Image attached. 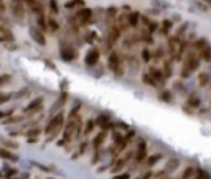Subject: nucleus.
<instances>
[{
	"mask_svg": "<svg viewBox=\"0 0 211 179\" xmlns=\"http://www.w3.org/2000/svg\"><path fill=\"white\" fill-rule=\"evenodd\" d=\"M81 125V119L78 117V105L71 110V115L68 119V123H66V128H64V133H63V140L59 141V145H64V143H70L74 136V133H78V128Z\"/></svg>",
	"mask_w": 211,
	"mask_h": 179,
	"instance_id": "obj_1",
	"label": "nucleus"
},
{
	"mask_svg": "<svg viewBox=\"0 0 211 179\" xmlns=\"http://www.w3.org/2000/svg\"><path fill=\"white\" fill-rule=\"evenodd\" d=\"M200 67V56L196 53H188L185 58L183 67H181V77H188L191 72H195Z\"/></svg>",
	"mask_w": 211,
	"mask_h": 179,
	"instance_id": "obj_2",
	"label": "nucleus"
},
{
	"mask_svg": "<svg viewBox=\"0 0 211 179\" xmlns=\"http://www.w3.org/2000/svg\"><path fill=\"white\" fill-rule=\"evenodd\" d=\"M61 127H63V112H59L48 122V125H46V140L48 141L53 140V138L58 135V132L61 130Z\"/></svg>",
	"mask_w": 211,
	"mask_h": 179,
	"instance_id": "obj_3",
	"label": "nucleus"
},
{
	"mask_svg": "<svg viewBox=\"0 0 211 179\" xmlns=\"http://www.w3.org/2000/svg\"><path fill=\"white\" fill-rule=\"evenodd\" d=\"M109 69H111L112 72H114L116 76H122L124 74V69H122V61H120V56L117 54V53H111L109 54Z\"/></svg>",
	"mask_w": 211,
	"mask_h": 179,
	"instance_id": "obj_4",
	"label": "nucleus"
},
{
	"mask_svg": "<svg viewBox=\"0 0 211 179\" xmlns=\"http://www.w3.org/2000/svg\"><path fill=\"white\" fill-rule=\"evenodd\" d=\"M195 48H196V51L200 53L201 59L211 61V46L206 43V40H198V41L195 43Z\"/></svg>",
	"mask_w": 211,
	"mask_h": 179,
	"instance_id": "obj_5",
	"label": "nucleus"
},
{
	"mask_svg": "<svg viewBox=\"0 0 211 179\" xmlns=\"http://www.w3.org/2000/svg\"><path fill=\"white\" fill-rule=\"evenodd\" d=\"M120 33H122V30H120V28L117 26V25H114V26L111 28V30H109V35H107V46H106V50H107V51L117 43V40L120 38Z\"/></svg>",
	"mask_w": 211,
	"mask_h": 179,
	"instance_id": "obj_6",
	"label": "nucleus"
},
{
	"mask_svg": "<svg viewBox=\"0 0 211 179\" xmlns=\"http://www.w3.org/2000/svg\"><path fill=\"white\" fill-rule=\"evenodd\" d=\"M12 13H13V17L18 22L23 20V17H25V5H23L22 0H12Z\"/></svg>",
	"mask_w": 211,
	"mask_h": 179,
	"instance_id": "obj_7",
	"label": "nucleus"
},
{
	"mask_svg": "<svg viewBox=\"0 0 211 179\" xmlns=\"http://www.w3.org/2000/svg\"><path fill=\"white\" fill-rule=\"evenodd\" d=\"M76 18H78V23H79V25H88V23H91L92 10H91V9H88V7H83V9L78 12Z\"/></svg>",
	"mask_w": 211,
	"mask_h": 179,
	"instance_id": "obj_8",
	"label": "nucleus"
},
{
	"mask_svg": "<svg viewBox=\"0 0 211 179\" xmlns=\"http://www.w3.org/2000/svg\"><path fill=\"white\" fill-rule=\"evenodd\" d=\"M178 48H180V41H178V36H173V38L168 40V53L173 59L177 58L178 54Z\"/></svg>",
	"mask_w": 211,
	"mask_h": 179,
	"instance_id": "obj_9",
	"label": "nucleus"
},
{
	"mask_svg": "<svg viewBox=\"0 0 211 179\" xmlns=\"http://www.w3.org/2000/svg\"><path fill=\"white\" fill-rule=\"evenodd\" d=\"M97 59H99V51H97L96 48H94V50H89V51H88L86 59H84V61H86L88 66H94V64L97 63Z\"/></svg>",
	"mask_w": 211,
	"mask_h": 179,
	"instance_id": "obj_10",
	"label": "nucleus"
},
{
	"mask_svg": "<svg viewBox=\"0 0 211 179\" xmlns=\"http://www.w3.org/2000/svg\"><path fill=\"white\" fill-rule=\"evenodd\" d=\"M145 156H147V145H145L144 141H140L139 148H137V153H135V161H137V163L144 161Z\"/></svg>",
	"mask_w": 211,
	"mask_h": 179,
	"instance_id": "obj_11",
	"label": "nucleus"
},
{
	"mask_svg": "<svg viewBox=\"0 0 211 179\" xmlns=\"http://www.w3.org/2000/svg\"><path fill=\"white\" fill-rule=\"evenodd\" d=\"M61 56H63V59L64 61H73L76 58V53H74V50H73L71 46H61Z\"/></svg>",
	"mask_w": 211,
	"mask_h": 179,
	"instance_id": "obj_12",
	"label": "nucleus"
},
{
	"mask_svg": "<svg viewBox=\"0 0 211 179\" xmlns=\"http://www.w3.org/2000/svg\"><path fill=\"white\" fill-rule=\"evenodd\" d=\"M148 74L153 77V79L157 81V82H163L167 77H165V74L160 71V69H157V67H150V71H148Z\"/></svg>",
	"mask_w": 211,
	"mask_h": 179,
	"instance_id": "obj_13",
	"label": "nucleus"
},
{
	"mask_svg": "<svg viewBox=\"0 0 211 179\" xmlns=\"http://www.w3.org/2000/svg\"><path fill=\"white\" fill-rule=\"evenodd\" d=\"M41 105H43V99H41V97H40V99H35L33 102H30V104H28L27 107H25V112H33V110H36L38 107H41Z\"/></svg>",
	"mask_w": 211,
	"mask_h": 179,
	"instance_id": "obj_14",
	"label": "nucleus"
},
{
	"mask_svg": "<svg viewBox=\"0 0 211 179\" xmlns=\"http://www.w3.org/2000/svg\"><path fill=\"white\" fill-rule=\"evenodd\" d=\"M31 36L35 38L36 43H40L41 46H45V43H46V41H45V36H43V33H41L40 30H36V28H31Z\"/></svg>",
	"mask_w": 211,
	"mask_h": 179,
	"instance_id": "obj_15",
	"label": "nucleus"
},
{
	"mask_svg": "<svg viewBox=\"0 0 211 179\" xmlns=\"http://www.w3.org/2000/svg\"><path fill=\"white\" fill-rule=\"evenodd\" d=\"M117 9L116 7H109L107 12H106V20H107V23H111L112 20H117Z\"/></svg>",
	"mask_w": 211,
	"mask_h": 179,
	"instance_id": "obj_16",
	"label": "nucleus"
},
{
	"mask_svg": "<svg viewBox=\"0 0 211 179\" xmlns=\"http://www.w3.org/2000/svg\"><path fill=\"white\" fill-rule=\"evenodd\" d=\"M0 158L9 160V161H17V156H15L13 153H10L9 150H3V148H0Z\"/></svg>",
	"mask_w": 211,
	"mask_h": 179,
	"instance_id": "obj_17",
	"label": "nucleus"
},
{
	"mask_svg": "<svg viewBox=\"0 0 211 179\" xmlns=\"http://www.w3.org/2000/svg\"><path fill=\"white\" fill-rule=\"evenodd\" d=\"M104 140H106V132H101L99 135L94 138V141H92V146H94L96 150H99V146L104 143Z\"/></svg>",
	"mask_w": 211,
	"mask_h": 179,
	"instance_id": "obj_18",
	"label": "nucleus"
},
{
	"mask_svg": "<svg viewBox=\"0 0 211 179\" xmlns=\"http://www.w3.org/2000/svg\"><path fill=\"white\" fill-rule=\"evenodd\" d=\"M142 81H144V82H145V84H148V85H150V87H157V84H158V82H157V81H155V79H153V77H152V76H150V74H148V72H145V74H144V76H142Z\"/></svg>",
	"mask_w": 211,
	"mask_h": 179,
	"instance_id": "obj_19",
	"label": "nucleus"
},
{
	"mask_svg": "<svg viewBox=\"0 0 211 179\" xmlns=\"http://www.w3.org/2000/svg\"><path fill=\"white\" fill-rule=\"evenodd\" d=\"M139 20H140V15L137 13V12H134V13L129 15V25H131V26H137V25H139Z\"/></svg>",
	"mask_w": 211,
	"mask_h": 179,
	"instance_id": "obj_20",
	"label": "nucleus"
},
{
	"mask_svg": "<svg viewBox=\"0 0 211 179\" xmlns=\"http://www.w3.org/2000/svg\"><path fill=\"white\" fill-rule=\"evenodd\" d=\"M0 36H2V38H5V40H13V36H12L10 30L5 25H0Z\"/></svg>",
	"mask_w": 211,
	"mask_h": 179,
	"instance_id": "obj_21",
	"label": "nucleus"
},
{
	"mask_svg": "<svg viewBox=\"0 0 211 179\" xmlns=\"http://www.w3.org/2000/svg\"><path fill=\"white\" fill-rule=\"evenodd\" d=\"M195 174H196V171L193 168H186L185 173L181 174V179H191V177H195Z\"/></svg>",
	"mask_w": 211,
	"mask_h": 179,
	"instance_id": "obj_22",
	"label": "nucleus"
},
{
	"mask_svg": "<svg viewBox=\"0 0 211 179\" xmlns=\"http://www.w3.org/2000/svg\"><path fill=\"white\" fill-rule=\"evenodd\" d=\"M163 74H165V77L172 76V64H170L168 61H165V63H163Z\"/></svg>",
	"mask_w": 211,
	"mask_h": 179,
	"instance_id": "obj_23",
	"label": "nucleus"
},
{
	"mask_svg": "<svg viewBox=\"0 0 211 179\" xmlns=\"http://www.w3.org/2000/svg\"><path fill=\"white\" fill-rule=\"evenodd\" d=\"M76 5H84V2L83 0H71V2L66 3V9H73V7H76Z\"/></svg>",
	"mask_w": 211,
	"mask_h": 179,
	"instance_id": "obj_24",
	"label": "nucleus"
},
{
	"mask_svg": "<svg viewBox=\"0 0 211 179\" xmlns=\"http://www.w3.org/2000/svg\"><path fill=\"white\" fill-rule=\"evenodd\" d=\"M170 26H172V23H170V22H163V25H162V35H168Z\"/></svg>",
	"mask_w": 211,
	"mask_h": 179,
	"instance_id": "obj_25",
	"label": "nucleus"
},
{
	"mask_svg": "<svg viewBox=\"0 0 211 179\" xmlns=\"http://www.w3.org/2000/svg\"><path fill=\"white\" fill-rule=\"evenodd\" d=\"M27 7H30L31 10H36L38 9V3H36V0H25Z\"/></svg>",
	"mask_w": 211,
	"mask_h": 179,
	"instance_id": "obj_26",
	"label": "nucleus"
},
{
	"mask_svg": "<svg viewBox=\"0 0 211 179\" xmlns=\"http://www.w3.org/2000/svg\"><path fill=\"white\" fill-rule=\"evenodd\" d=\"M12 81V77L9 74H3V76H0V85H3V84H9Z\"/></svg>",
	"mask_w": 211,
	"mask_h": 179,
	"instance_id": "obj_27",
	"label": "nucleus"
},
{
	"mask_svg": "<svg viewBox=\"0 0 211 179\" xmlns=\"http://www.w3.org/2000/svg\"><path fill=\"white\" fill-rule=\"evenodd\" d=\"M86 125H88V127H86V130H84V133H86V135H88V133H89V132H91L92 128L96 127V122H94V120H89Z\"/></svg>",
	"mask_w": 211,
	"mask_h": 179,
	"instance_id": "obj_28",
	"label": "nucleus"
},
{
	"mask_svg": "<svg viewBox=\"0 0 211 179\" xmlns=\"http://www.w3.org/2000/svg\"><path fill=\"white\" fill-rule=\"evenodd\" d=\"M50 9L53 13H58V2L56 0H50Z\"/></svg>",
	"mask_w": 211,
	"mask_h": 179,
	"instance_id": "obj_29",
	"label": "nucleus"
},
{
	"mask_svg": "<svg viewBox=\"0 0 211 179\" xmlns=\"http://www.w3.org/2000/svg\"><path fill=\"white\" fill-rule=\"evenodd\" d=\"M160 160V154H155V156H152V158H148V161H147V164L148 166H153L155 164V163Z\"/></svg>",
	"mask_w": 211,
	"mask_h": 179,
	"instance_id": "obj_30",
	"label": "nucleus"
},
{
	"mask_svg": "<svg viewBox=\"0 0 211 179\" xmlns=\"http://www.w3.org/2000/svg\"><path fill=\"white\" fill-rule=\"evenodd\" d=\"M188 104L193 105V107H198V105H200V99H198V97H190Z\"/></svg>",
	"mask_w": 211,
	"mask_h": 179,
	"instance_id": "obj_31",
	"label": "nucleus"
},
{
	"mask_svg": "<svg viewBox=\"0 0 211 179\" xmlns=\"http://www.w3.org/2000/svg\"><path fill=\"white\" fill-rule=\"evenodd\" d=\"M48 25H50V28H51L53 31H56V30H58V23H56V20L50 18V20H48Z\"/></svg>",
	"mask_w": 211,
	"mask_h": 179,
	"instance_id": "obj_32",
	"label": "nucleus"
},
{
	"mask_svg": "<svg viewBox=\"0 0 211 179\" xmlns=\"http://www.w3.org/2000/svg\"><path fill=\"white\" fill-rule=\"evenodd\" d=\"M142 59L147 61V63H148L150 59H152V58H150V51H148V50H144V51H142Z\"/></svg>",
	"mask_w": 211,
	"mask_h": 179,
	"instance_id": "obj_33",
	"label": "nucleus"
},
{
	"mask_svg": "<svg viewBox=\"0 0 211 179\" xmlns=\"http://www.w3.org/2000/svg\"><path fill=\"white\" fill-rule=\"evenodd\" d=\"M208 81H209V76H208V74H201V76H200V84H201V85L208 84Z\"/></svg>",
	"mask_w": 211,
	"mask_h": 179,
	"instance_id": "obj_34",
	"label": "nucleus"
},
{
	"mask_svg": "<svg viewBox=\"0 0 211 179\" xmlns=\"http://www.w3.org/2000/svg\"><path fill=\"white\" fill-rule=\"evenodd\" d=\"M96 38H97V36H96L94 33H88V35H86V41H89V43H92Z\"/></svg>",
	"mask_w": 211,
	"mask_h": 179,
	"instance_id": "obj_35",
	"label": "nucleus"
},
{
	"mask_svg": "<svg viewBox=\"0 0 211 179\" xmlns=\"http://www.w3.org/2000/svg\"><path fill=\"white\" fill-rule=\"evenodd\" d=\"M162 56H163V50H162V48H157V51H155V58H157V59H162Z\"/></svg>",
	"mask_w": 211,
	"mask_h": 179,
	"instance_id": "obj_36",
	"label": "nucleus"
},
{
	"mask_svg": "<svg viewBox=\"0 0 211 179\" xmlns=\"http://www.w3.org/2000/svg\"><path fill=\"white\" fill-rule=\"evenodd\" d=\"M13 112V110H3V112H0V119H3V117H7V115H10V113Z\"/></svg>",
	"mask_w": 211,
	"mask_h": 179,
	"instance_id": "obj_37",
	"label": "nucleus"
},
{
	"mask_svg": "<svg viewBox=\"0 0 211 179\" xmlns=\"http://www.w3.org/2000/svg\"><path fill=\"white\" fill-rule=\"evenodd\" d=\"M40 133V130H30L28 132V136H35V135H38Z\"/></svg>",
	"mask_w": 211,
	"mask_h": 179,
	"instance_id": "obj_38",
	"label": "nucleus"
},
{
	"mask_svg": "<svg viewBox=\"0 0 211 179\" xmlns=\"http://www.w3.org/2000/svg\"><path fill=\"white\" fill-rule=\"evenodd\" d=\"M112 179H129V174H119V176H116Z\"/></svg>",
	"mask_w": 211,
	"mask_h": 179,
	"instance_id": "obj_39",
	"label": "nucleus"
},
{
	"mask_svg": "<svg viewBox=\"0 0 211 179\" xmlns=\"http://www.w3.org/2000/svg\"><path fill=\"white\" fill-rule=\"evenodd\" d=\"M150 177H152V173H147V174H144L140 179H150Z\"/></svg>",
	"mask_w": 211,
	"mask_h": 179,
	"instance_id": "obj_40",
	"label": "nucleus"
},
{
	"mask_svg": "<svg viewBox=\"0 0 211 179\" xmlns=\"http://www.w3.org/2000/svg\"><path fill=\"white\" fill-rule=\"evenodd\" d=\"M162 97H163V100H170V95H168V92H165V94L162 95Z\"/></svg>",
	"mask_w": 211,
	"mask_h": 179,
	"instance_id": "obj_41",
	"label": "nucleus"
}]
</instances>
